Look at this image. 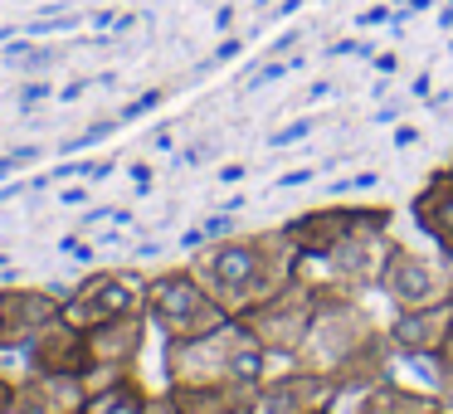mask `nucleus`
<instances>
[{"label":"nucleus","instance_id":"obj_1","mask_svg":"<svg viewBox=\"0 0 453 414\" xmlns=\"http://www.w3.org/2000/svg\"><path fill=\"white\" fill-rule=\"evenodd\" d=\"M186 268L205 283V293L225 307L229 317H249L278 297L293 278L307 273V258L288 244L283 229H258V234H225L190 249Z\"/></svg>","mask_w":453,"mask_h":414},{"label":"nucleus","instance_id":"obj_2","mask_svg":"<svg viewBox=\"0 0 453 414\" xmlns=\"http://www.w3.org/2000/svg\"><path fill=\"white\" fill-rule=\"evenodd\" d=\"M297 361L326 371L342 390H361L371 380L395 375L400 356H395L385 326L375 322V312L365 307V293H356V288H346V283L322 273L317 317H312V332H307V346Z\"/></svg>","mask_w":453,"mask_h":414},{"label":"nucleus","instance_id":"obj_3","mask_svg":"<svg viewBox=\"0 0 453 414\" xmlns=\"http://www.w3.org/2000/svg\"><path fill=\"white\" fill-rule=\"evenodd\" d=\"M273 365L278 361L258 346V336L249 332L244 317H225L210 332L161 346L166 385H205V380H254L258 385Z\"/></svg>","mask_w":453,"mask_h":414},{"label":"nucleus","instance_id":"obj_4","mask_svg":"<svg viewBox=\"0 0 453 414\" xmlns=\"http://www.w3.org/2000/svg\"><path fill=\"white\" fill-rule=\"evenodd\" d=\"M142 307H147L151 326H157L166 341H186V336H200L210 326L225 322V307L205 293L196 273L186 264L180 268H161V273L142 278Z\"/></svg>","mask_w":453,"mask_h":414},{"label":"nucleus","instance_id":"obj_5","mask_svg":"<svg viewBox=\"0 0 453 414\" xmlns=\"http://www.w3.org/2000/svg\"><path fill=\"white\" fill-rule=\"evenodd\" d=\"M317 288H322V273H312V264H307L303 278H293L278 297H268L264 307H254V312L244 317L249 332L258 336V346H264L278 365H288V361L303 356L307 332H312V317H317Z\"/></svg>","mask_w":453,"mask_h":414},{"label":"nucleus","instance_id":"obj_6","mask_svg":"<svg viewBox=\"0 0 453 414\" xmlns=\"http://www.w3.org/2000/svg\"><path fill=\"white\" fill-rule=\"evenodd\" d=\"M390 219H395L390 205H351V200H332V205H312V210H303V215H288L278 229H283L288 244H293L307 264H322L342 239L361 234V229H390Z\"/></svg>","mask_w":453,"mask_h":414},{"label":"nucleus","instance_id":"obj_7","mask_svg":"<svg viewBox=\"0 0 453 414\" xmlns=\"http://www.w3.org/2000/svg\"><path fill=\"white\" fill-rule=\"evenodd\" d=\"M375 293L404 312V307H434V303H449L453 297V258L443 254H424L414 244H400L395 239L390 258H385V273L375 283Z\"/></svg>","mask_w":453,"mask_h":414},{"label":"nucleus","instance_id":"obj_8","mask_svg":"<svg viewBox=\"0 0 453 414\" xmlns=\"http://www.w3.org/2000/svg\"><path fill=\"white\" fill-rule=\"evenodd\" d=\"M336 395H342V385L326 371L288 361V365H273L258 380V395H254V410L249 414H326L336 404Z\"/></svg>","mask_w":453,"mask_h":414},{"label":"nucleus","instance_id":"obj_9","mask_svg":"<svg viewBox=\"0 0 453 414\" xmlns=\"http://www.w3.org/2000/svg\"><path fill=\"white\" fill-rule=\"evenodd\" d=\"M142 312V278L137 273H122V268H93L88 278L64 293V317L83 332L112 322V317H127Z\"/></svg>","mask_w":453,"mask_h":414},{"label":"nucleus","instance_id":"obj_10","mask_svg":"<svg viewBox=\"0 0 453 414\" xmlns=\"http://www.w3.org/2000/svg\"><path fill=\"white\" fill-rule=\"evenodd\" d=\"M64 317V293L59 288H30V283H5L0 288V351L20 356L30 336Z\"/></svg>","mask_w":453,"mask_h":414},{"label":"nucleus","instance_id":"obj_11","mask_svg":"<svg viewBox=\"0 0 453 414\" xmlns=\"http://www.w3.org/2000/svg\"><path fill=\"white\" fill-rule=\"evenodd\" d=\"M390 249H395V234H390V229H361V234L342 239V244H336L317 268H322L326 278H336V283L356 288V293H375V283H380V273H385V258H390Z\"/></svg>","mask_w":453,"mask_h":414},{"label":"nucleus","instance_id":"obj_12","mask_svg":"<svg viewBox=\"0 0 453 414\" xmlns=\"http://www.w3.org/2000/svg\"><path fill=\"white\" fill-rule=\"evenodd\" d=\"M449 326H453V297L449 303H434V307H404V312H395L385 322V336H390L400 361H439L443 341H449Z\"/></svg>","mask_w":453,"mask_h":414},{"label":"nucleus","instance_id":"obj_13","mask_svg":"<svg viewBox=\"0 0 453 414\" xmlns=\"http://www.w3.org/2000/svg\"><path fill=\"white\" fill-rule=\"evenodd\" d=\"M20 365L44 375H88V332L73 326L69 317H54L40 336L20 346Z\"/></svg>","mask_w":453,"mask_h":414},{"label":"nucleus","instance_id":"obj_14","mask_svg":"<svg viewBox=\"0 0 453 414\" xmlns=\"http://www.w3.org/2000/svg\"><path fill=\"white\" fill-rule=\"evenodd\" d=\"M434 410H443V404L429 385H404L395 375L371 380L361 390H342L332 404V414H434Z\"/></svg>","mask_w":453,"mask_h":414},{"label":"nucleus","instance_id":"obj_15","mask_svg":"<svg viewBox=\"0 0 453 414\" xmlns=\"http://www.w3.org/2000/svg\"><path fill=\"white\" fill-rule=\"evenodd\" d=\"M147 336H151L147 307H142V312H127V317H112V322H103L88 332V361L98 365V371H142Z\"/></svg>","mask_w":453,"mask_h":414},{"label":"nucleus","instance_id":"obj_16","mask_svg":"<svg viewBox=\"0 0 453 414\" xmlns=\"http://www.w3.org/2000/svg\"><path fill=\"white\" fill-rule=\"evenodd\" d=\"M83 404H88L83 375H44V371L15 375L11 414H83Z\"/></svg>","mask_w":453,"mask_h":414},{"label":"nucleus","instance_id":"obj_17","mask_svg":"<svg viewBox=\"0 0 453 414\" xmlns=\"http://www.w3.org/2000/svg\"><path fill=\"white\" fill-rule=\"evenodd\" d=\"M410 215L419 225V234H429L434 249L443 258H453V171L449 166H434L419 180V190L410 196Z\"/></svg>","mask_w":453,"mask_h":414},{"label":"nucleus","instance_id":"obj_18","mask_svg":"<svg viewBox=\"0 0 453 414\" xmlns=\"http://www.w3.org/2000/svg\"><path fill=\"white\" fill-rule=\"evenodd\" d=\"M180 414H249L254 410V380H205V385H166Z\"/></svg>","mask_w":453,"mask_h":414},{"label":"nucleus","instance_id":"obj_19","mask_svg":"<svg viewBox=\"0 0 453 414\" xmlns=\"http://www.w3.org/2000/svg\"><path fill=\"white\" fill-rule=\"evenodd\" d=\"M147 400H151V390L142 385V371H132V375H118V380L88 390L83 414H142V410H147Z\"/></svg>","mask_w":453,"mask_h":414},{"label":"nucleus","instance_id":"obj_20","mask_svg":"<svg viewBox=\"0 0 453 414\" xmlns=\"http://www.w3.org/2000/svg\"><path fill=\"white\" fill-rule=\"evenodd\" d=\"M11 410H15V375L0 371V414H11Z\"/></svg>","mask_w":453,"mask_h":414},{"label":"nucleus","instance_id":"obj_21","mask_svg":"<svg viewBox=\"0 0 453 414\" xmlns=\"http://www.w3.org/2000/svg\"><path fill=\"white\" fill-rule=\"evenodd\" d=\"M200 234H205V239H225V234H234V225H229V215H215V219H205Z\"/></svg>","mask_w":453,"mask_h":414},{"label":"nucleus","instance_id":"obj_22","mask_svg":"<svg viewBox=\"0 0 453 414\" xmlns=\"http://www.w3.org/2000/svg\"><path fill=\"white\" fill-rule=\"evenodd\" d=\"M297 137H307V122H297V127L278 132V137H273V147H288V142H297Z\"/></svg>","mask_w":453,"mask_h":414},{"label":"nucleus","instance_id":"obj_23","mask_svg":"<svg viewBox=\"0 0 453 414\" xmlns=\"http://www.w3.org/2000/svg\"><path fill=\"white\" fill-rule=\"evenodd\" d=\"M307 180H312V171H288V176L278 180V186H288V190H293V186H307Z\"/></svg>","mask_w":453,"mask_h":414},{"label":"nucleus","instance_id":"obj_24","mask_svg":"<svg viewBox=\"0 0 453 414\" xmlns=\"http://www.w3.org/2000/svg\"><path fill=\"white\" fill-rule=\"evenodd\" d=\"M132 180H137V190H151V171L147 166H132Z\"/></svg>","mask_w":453,"mask_h":414},{"label":"nucleus","instance_id":"obj_25","mask_svg":"<svg viewBox=\"0 0 453 414\" xmlns=\"http://www.w3.org/2000/svg\"><path fill=\"white\" fill-rule=\"evenodd\" d=\"M239 176H244V166H225V171H219V186H234Z\"/></svg>","mask_w":453,"mask_h":414},{"label":"nucleus","instance_id":"obj_26","mask_svg":"<svg viewBox=\"0 0 453 414\" xmlns=\"http://www.w3.org/2000/svg\"><path fill=\"white\" fill-rule=\"evenodd\" d=\"M439 361H449V365H453V326H449V341H443V356H439Z\"/></svg>","mask_w":453,"mask_h":414},{"label":"nucleus","instance_id":"obj_27","mask_svg":"<svg viewBox=\"0 0 453 414\" xmlns=\"http://www.w3.org/2000/svg\"><path fill=\"white\" fill-rule=\"evenodd\" d=\"M434 414H453V410H434Z\"/></svg>","mask_w":453,"mask_h":414},{"label":"nucleus","instance_id":"obj_28","mask_svg":"<svg viewBox=\"0 0 453 414\" xmlns=\"http://www.w3.org/2000/svg\"><path fill=\"white\" fill-rule=\"evenodd\" d=\"M449 171H453V157H449Z\"/></svg>","mask_w":453,"mask_h":414},{"label":"nucleus","instance_id":"obj_29","mask_svg":"<svg viewBox=\"0 0 453 414\" xmlns=\"http://www.w3.org/2000/svg\"><path fill=\"white\" fill-rule=\"evenodd\" d=\"M326 414H332V410H326Z\"/></svg>","mask_w":453,"mask_h":414}]
</instances>
